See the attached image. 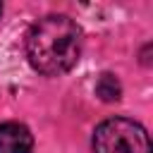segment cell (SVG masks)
Returning a JSON list of instances; mask_svg holds the SVG:
<instances>
[{"label": "cell", "instance_id": "cell-5", "mask_svg": "<svg viewBox=\"0 0 153 153\" xmlns=\"http://www.w3.org/2000/svg\"><path fill=\"white\" fill-rule=\"evenodd\" d=\"M0 14H2V2H0Z\"/></svg>", "mask_w": 153, "mask_h": 153}, {"label": "cell", "instance_id": "cell-3", "mask_svg": "<svg viewBox=\"0 0 153 153\" xmlns=\"http://www.w3.org/2000/svg\"><path fill=\"white\" fill-rule=\"evenodd\" d=\"M33 136L19 122H0V153H31Z\"/></svg>", "mask_w": 153, "mask_h": 153}, {"label": "cell", "instance_id": "cell-2", "mask_svg": "<svg viewBox=\"0 0 153 153\" xmlns=\"http://www.w3.org/2000/svg\"><path fill=\"white\" fill-rule=\"evenodd\" d=\"M93 153H151L148 131L129 117H108L93 131Z\"/></svg>", "mask_w": 153, "mask_h": 153}, {"label": "cell", "instance_id": "cell-1", "mask_svg": "<svg viewBox=\"0 0 153 153\" xmlns=\"http://www.w3.org/2000/svg\"><path fill=\"white\" fill-rule=\"evenodd\" d=\"M81 55V29L67 14H48L26 33V57L38 74L60 76Z\"/></svg>", "mask_w": 153, "mask_h": 153}, {"label": "cell", "instance_id": "cell-4", "mask_svg": "<svg viewBox=\"0 0 153 153\" xmlns=\"http://www.w3.org/2000/svg\"><path fill=\"white\" fill-rule=\"evenodd\" d=\"M96 96H98L100 100H105V103H115V100H120V96H122L120 79H117L115 74H110V72L100 74L98 81H96Z\"/></svg>", "mask_w": 153, "mask_h": 153}]
</instances>
